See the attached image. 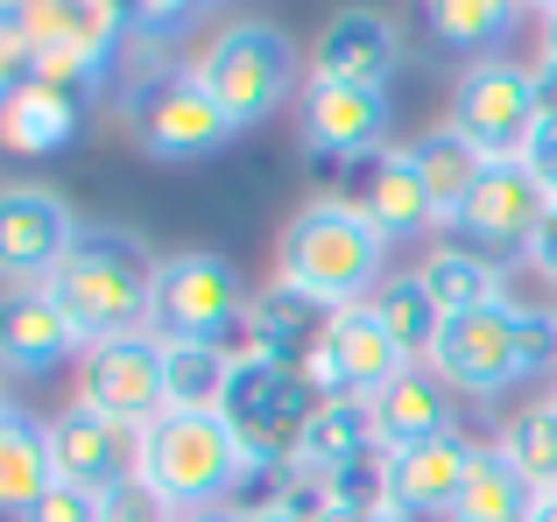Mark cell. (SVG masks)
Masks as SVG:
<instances>
[{
  "instance_id": "6da1fadb",
  "label": "cell",
  "mask_w": 557,
  "mask_h": 522,
  "mask_svg": "<svg viewBox=\"0 0 557 522\" xmlns=\"http://www.w3.org/2000/svg\"><path fill=\"white\" fill-rule=\"evenodd\" d=\"M388 283V240L374 234V220L354 198H318L283 226L275 248V289L297 303H311L318 318L360 311Z\"/></svg>"
},
{
  "instance_id": "7a4b0ae2",
  "label": "cell",
  "mask_w": 557,
  "mask_h": 522,
  "mask_svg": "<svg viewBox=\"0 0 557 522\" xmlns=\"http://www.w3.org/2000/svg\"><path fill=\"white\" fill-rule=\"evenodd\" d=\"M261 467L226 410H170L149 431H135V487L149 495L156 515L233 509V495Z\"/></svg>"
},
{
  "instance_id": "3957f363",
  "label": "cell",
  "mask_w": 557,
  "mask_h": 522,
  "mask_svg": "<svg viewBox=\"0 0 557 522\" xmlns=\"http://www.w3.org/2000/svg\"><path fill=\"white\" fill-rule=\"evenodd\" d=\"M156 261L135 234L121 226H85L78 248L57 261V275L42 283V297L57 303L78 346H107L127 332H149V303H156Z\"/></svg>"
},
{
  "instance_id": "277c9868",
  "label": "cell",
  "mask_w": 557,
  "mask_h": 522,
  "mask_svg": "<svg viewBox=\"0 0 557 522\" xmlns=\"http://www.w3.org/2000/svg\"><path fill=\"white\" fill-rule=\"evenodd\" d=\"M431 368L445 374L451 396H473V402H494L522 382H544V374L557 382V318L530 311L516 297L487 303V311H459L437 332Z\"/></svg>"
},
{
  "instance_id": "5b68a950",
  "label": "cell",
  "mask_w": 557,
  "mask_h": 522,
  "mask_svg": "<svg viewBox=\"0 0 557 522\" xmlns=\"http://www.w3.org/2000/svg\"><path fill=\"white\" fill-rule=\"evenodd\" d=\"M198 85L219 99L233 127H261L289 92H297V42L275 22H226L198 50Z\"/></svg>"
},
{
  "instance_id": "8992f818",
  "label": "cell",
  "mask_w": 557,
  "mask_h": 522,
  "mask_svg": "<svg viewBox=\"0 0 557 522\" xmlns=\"http://www.w3.org/2000/svg\"><path fill=\"white\" fill-rule=\"evenodd\" d=\"M318 410H325V388L311 382L304 360H269V353H240L233 360L226 417L247 438V452H255L261 473L283 467V459H297V445H304V431H311Z\"/></svg>"
},
{
  "instance_id": "52a82bcc",
  "label": "cell",
  "mask_w": 557,
  "mask_h": 522,
  "mask_svg": "<svg viewBox=\"0 0 557 522\" xmlns=\"http://www.w3.org/2000/svg\"><path fill=\"white\" fill-rule=\"evenodd\" d=\"M255 303H247V283L226 254H205V248H184V254H163L156 269V303H149V332L163 346H226L233 332H247Z\"/></svg>"
},
{
  "instance_id": "ba28073f",
  "label": "cell",
  "mask_w": 557,
  "mask_h": 522,
  "mask_svg": "<svg viewBox=\"0 0 557 522\" xmlns=\"http://www.w3.org/2000/svg\"><path fill=\"white\" fill-rule=\"evenodd\" d=\"M127 135L156 163H205L219 156L240 127L219 113V99L198 85V71H156L127 92Z\"/></svg>"
},
{
  "instance_id": "9c48e42d",
  "label": "cell",
  "mask_w": 557,
  "mask_h": 522,
  "mask_svg": "<svg viewBox=\"0 0 557 522\" xmlns=\"http://www.w3.org/2000/svg\"><path fill=\"white\" fill-rule=\"evenodd\" d=\"M445 121L459 127L487 163H508V156L530 149L536 121H544V85H536V71L516 64V57H480V64H466V78L451 85Z\"/></svg>"
},
{
  "instance_id": "30bf717a",
  "label": "cell",
  "mask_w": 557,
  "mask_h": 522,
  "mask_svg": "<svg viewBox=\"0 0 557 522\" xmlns=\"http://www.w3.org/2000/svg\"><path fill=\"white\" fill-rule=\"evenodd\" d=\"M78 402L127 431H149L170 417V374H163V339L156 332H127V339L85 346L78 353Z\"/></svg>"
},
{
  "instance_id": "8fae6325",
  "label": "cell",
  "mask_w": 557,
  "mask_h": 522,
  "mask_svg": "<svg viewBox=\"0 0 557 522\" xmlns=\"http://www.w3.org/2000/svg\"><path fill=\"white\" fill-rule=\"evenodd\" d=\"M304 368H311V382L325 388V396L374 402L381 388H388L403 368H417V360H409L403 346L388 339V325L374 318V303H360V311L318 318V325H311V353H304Z\"/></svg>"
},
{
  "instance_id": "7c38bea8",
  "label": "cell",
  "mask_w": 557,
  "mask_h": 522,
  "mask_svg": "<svg viewBox=\"0 0 557 522\" xmlns=\"http://www.w3.org/2000/svg\"><path fill=\"white\" fill-rule=\"evenodd\" d=\"M304 141L318 163H374L388 149V92L374 85H346V78H311L297 99Z\"/></svg>"
},
{
  "instance_id": "4fadbf2b",
  "label": "cell",
  "mask_w": 557,
  "mask_h": 522,
  "mask_svg": "<svg viewBox=\"0 0 557 522\" xmlns=\"http://www.w3.org/2000/svg\"><path fill=\"white\" fill-rule=\"evenodd\" d=\"M78 212L42 184H14L0 198V275L8 289H42L57 275V261L78 248Z\"/></svg>"
},
{
  "instance_id": "5bb4252c",
  "label": "cell",
  "mask_w": 557,
  "mask_h": 522,
  "mask_svg": "<svg viewBox=\"0 0 557 522\" xmlns=\"http://www.w3.org/2000/svg\"><path fill=\"white\" fill-rule=\"evenodd\" d=\"M480 445H466L459 431L431 445H409V452H381V515L395 522H417V515H445L451 522V501L466 487V467H473Z\"/></svg>"
},
{
  "instance_id": "9a60e30c",
  "label": "cell",
  "mask_w": 557,
  "mask_h": 522,
  "mask_svg": "<svg viewBox=\"0 0 557 522\" xmlns=\"http://www.w3.org/2000/svg\"><path fill=\"white\" fill-rule=\"evenodd\" d=\"M50 452H57V481L85 487V495H127L135 487V431L113 424V417L85 410V402H71V410L50 417Z\"/></svg>"
},
{
  "instance_id": "2e32d148",
  "label": "cell",
  "mask_w": 557,
  "mask_h": 522,
  "mask_svg": "<svg viewBox=\"0 0 557 522\" xmlns=\"http://www.w3.org/2000/svg\"><path fill=\"white\" fill-rule=\"evenodd\" d=\"M544 212H550L544 184L522 170V156H508V163H487V177L473 184V198H466V212L451 220V234L480 240V248H522L530 254Z\"/></svg>"
},
{
  "instance_id": "e0dca14e",
  "label": "cell",
  "mask_w": 557,
  "mask_h": 522,
  "mask_svg": "<svg viewBox=\"0 0 557 522\" xmlns=\"http://www.w3.org/2000/svg\"><path fill=\"white\" fill-rule=\"evenodd\" d=\"M360 212L374 220V234L388 240H423L437 226V206H431V184H423V170H417V149L409 141H388V149L368 163V184H360V198H354Z\"/></svg>"
},
{
  "instance_id": "ac0fdd59",
  "label": "cell",
  "mask_w": 557,
  "mask_h": 522,
  "mask_svg": "<svg viewBox=\"0 0 557 522\" xmlns=\"http://www.w3.org/2000/svg\"><path fill=\"white\" fill-rule=\"evenodd\" d=\"M403 64V42L374 8H339L311 42V78H346V85H388Z\"/></svg>"
},
{
  "instance_id": "d6986e66",
  "label": "cell",
  "mask_w": 557,
  "mask_h": 522,
  "mask_svg": "<svg viewBox=\"0 0 557 522\" xmlns=\"http://www.w3.org/2000/svg\"><path fill=\"white\" fill-rule=\"evenodd\" d=\"M368 410H374L381 452H409V445H431V438H445V431H459L451 424V388H445V374H437L431 360L403 368Z\"/></svg>"
},
{
  "instance_id": "ffe728a7",
  "label": "cell",
  "mask_w": 557,
  "mask_h": 522,
  "mask_svg": "<svg viewBox=\"0 0 557 522\" xmlns=\"http://www.w3.org/2000/svg\"><path fill=\"white\" fill-rule=\"evenodd\" d=\"M368 459H381L374 410L354 402V396H325V410L311 417V431H304L289 473H304V481H346V473H360Z\"/></svg>"
},
{
  "instance_id": "44dd1931",
  "label": "cell",
  "mask_w": 557,
  "mask_h": 522,
  "mask_svg": "<svg viewBox=\"0 0 557 522\" xmlns=\"http://www.w3.org/2000/svg\"><path fill=\"white\" fill-rule=\"evenodd\" d=\"M78 92L50 78H14L8 99H0V141L14 156H57L78 141Z\"/></svg>"
},
{
  "instance_id": "7402d4cb",
  "label": "cell",
  "mask_w": 557,
  "mask_h": 522,
  "mask_svg": "<svg viewBox=\"0 0 557 522\" xmlns=\"http://www.w3.org/2000/svg\"><path fill=\"white\" fill-rule=\"evenodd\" d=\"M78 353H85L78 332L57 318V303L42 289H8V303H0V360L14 374H50Z\"/></svg>"
},
{
  "instance_id": "603a6c76",
  "label": "cell",
  "mask_w": 557,
  "mask_h": 522,
  "mask_svg": "<svg viewBox=\"0 0 557 522\" xmlns=\"http://www.w3.org/2000/svg\"><path fill=\"white\" fill-rule=\"evenodd\" d=\"M57 487V452H50V424L8 402L0 410V509L14 522H28L42 509V495Z\"/></svg>"
},
{
  "instance_id": "cb8c5ba5",
  "label": "cell",
  "mask_w": 557,
  "mask_h": 522,
  "mask_svg": "<svg viewBox=\"0 0 557 522\" xmlns=\"http://www.w3.org/2000/svg\"><path fill=\"white\" fill-rule=\"evenodd\" d=\"M409 275L423 283V297H431L445 318H459V311H487V303H502V297H508V289H502V269H494L487 254L459 248V240L431 248Z\"/></svg>"
},
{
  "instance_id": "d4e9b609",
  "label": "cell",
  "mask_w": 557,
  "mask_h": 522,
  "mask_svg": "<svg viewBox=\"0 0 557 522\" xmlns=\"http://www.w3.org/2000/svg\"><path fill=\"white\" fill-rule=\"evenodd\" d=\"M409 149H417V170H423V184H431L437 226H451V220L466 212V198H473V184L487 177V156H480L451 121H445V127H431L423 141H409Z\"/></svg>"
},
{
  "instance_id": "484cf974",
  "label": "cell",
  "mask_w": 557,
  "mask_h": 522,
  "mask_svg": "<svg viewBox=\"0 0 557 522\" xmlns=\"http://www.w3.org/2000/svg\"><path fill=\"white\" fill-rule=\"evenodd\" d=\"M530 509H536V487L508 467L502 445H480L459 501H451V522H530Z\"/></svg>"
},
{
  "instance_id": "4316f807",
  "label": "cell",
  "mask_w": 557,
  "mask_h": 522,
  "mask_svg": "<svg viewBox=\"0 0 557 522\" xmlns=\"http://www.w3.org/2000/svg\"><path fill=\"white\" fill-rule=\"evenodd\" d=\"M423 8V28H431L445 50H459V57H494V42L508 36V22H516V8L522 0H417Z\"/></svg>"
},
{
  "instance_id": "83f0119b",
  "label": "cell",
  "mask_w": 557,
  "mask_h": 522,
  "mask_svg": "<svg viewBox=\"0 0 557 522\" xmlns=\"http://www.w3.org/2000/svg\"><path fill=\"white\" fill-rule=\"evenodd\" d=\"M233 346H163V374H170V410H226L233 396Z\"/></svg>"
},
{
  "instance_id": "f1b7e54d",
  "label": "cell",
  "mask_w": 557,
  "mask_h": 522,
  "mask_svg": "<svg viewBox=\"0 0 557 522\" xmlns=\"http://www.w3.org/2000/svg\"><path fill=\"white\" fill-rule=\"evenodd\" d=\"M374 318L388 325V339L403 346L409 360H431L437 332H445V311L423 297L417 275H388V283H381V297H374Z\"/></svg>"
},
{
  "instance_id": "f546056e",
  "label": "cell",
  "mask_w": 557,
  "mask_h": 522,
  "mask_svg": "<svg viewBox=\"0 0 557 522\" xmlns=\"http://www.w3.org/2000/svg\"><path fill=\"white\" fill-rule=\"evenodd\" d=\"M502 452H508V467L522 473V481L544 495V487H557V410L550 402H536V410H522L516 424L502 431Z\"/></svg>"
},
{
  "instance_id": "4dcf8cb0",
  "label": "cell",
  "mask_w": 557,
  "mask_h": 522,
  "mask_svg": "<svg viewBox=\"0 0 557 522\" xmlns=\"http://www.w3.org/2000/svg\"><path fill=\"white\" fill-rule=\"evenodd\" d=\"M205 0H121V22L135 28V36H177V28L190 22V14H198Z\"/></svg>"
},
{
  "instance_id": "1f68e13d",
  "label": "cell",
  "mask_w": 557,
  "mask_h": 522,
  "mask_svg": "<svg viewBox=\"0 0 557 522\" xmlns=\"http://www.w3.org/2000/svg\"><path fill=\"white\" fill-rule=\"evenodd\" d=\"M28 522H113V501L107 495H85V487H71V481H57Z\"/></svg>"
},
{
  "instance_id": "d6a6232c",
  "label": "cell",
  "mask_w": 557,
  "mask_h": 522,
  "mask_svg": "<svg viewBox=\"0 0 557 522\" xmlns=\"http://www.w3.org/2000/svg\"><path fill=\"white\" fill-rule=\"evenodd\" d=\"M522 170H530L536 184H544V198L557 206V113H544L530 135V149H522Z\"/></svg>"
},
{
  "instance_id": "836d02e7",
  "label": "cell",
  "mask_w": 557,
  "mask_h": 522,
  "mask_svg": "<svg viewBox=\"0 0 557 522\" xmlns=\"http://www.w3.org/2000/svg\"><path fill=\"white\" fill-rule=\"evenodd\" d=\"M530 269L557 289V206L544 212V226H536V240H530Z\"/></svg>"
},
{
  "instance_id": "e575fe53",
  "label": "cell",
  "mask_w": 557,
  "mask_h": 522,
  "mask_svg": "<svg viewBox=\"0 0 557 522\" xmlns=\"http://www.w3.org/2000/svg\"><path fill=\"white\" fill-rule=\"evenodd\" d=\"M163 522H240V509H190V515H163Z\"/></svg>"
},
{
  "instance_id": "d590c367",
  "label": "cell",
  "mask_w": 557,
  "mask_h": 522,
  "mask_svg": "<svg viewBox=\"0 0 557 522\" xmlns=\"http://www.w3.org/2000/svg\"><path fill=\"white\" fill-rule=\"evenodd\" d=\"M536 85H544V113H557V64H536Z\"/></svg>"
},
{
  "instance_id": "8d00e7d4",
  "label": "cell",
  "mask_w": 557,
  "mask_h": 522,
  "mask_svg": "<svg viewBox=\"0 0 557 522\" xmlns=\"http://www.w3.org/2000/svg\"><path fill=\"white\" fill-rule=\"evenodd\" d=\"M536 36H544V64H557V14H544V22H536Z\"/></svg>"
},
{
  "instance_id": "74e56055",
  "label": "cell",
  "mask_w": 557,
  "mask_h": 522,
  "mask_svg": "<svg viewBox=\"0 0 557 522\" xmlns=\"http://www.w3.org/2000/svg\"><path fill=\"white\" fill-rule=\"evenodd\" d=\"M530 522H557V487H544V495H536V509H530Z\"/></svg>"
},
{
  "instance_id": "f35d334b",
  "label": "cell",
  "mask_w": 557,
  "mask_h": 522,
  "mask_svg": "<svg viewBox=\"0 0 557 522\" xmlns=\"http://www.w3.org/2000/svg\"><path fill=\"white\" fill-rule=\"evenodd\" d=\"M522 8H536V22H544V14H557V0H522Z\"/></svg>"
},
{
  "instance_id": "ab89813d",
  "label": "cell",
  "mask_w": 557,
  "mask_h": 522,
  "mask_svg": "<svg viewBox=\"0 0 557 522\" xmlns=\"http://www.w3.org/2000/svg\"><path fill=\"white\" fill-rule=\"evenodd\" d=\"M339 522H395V515H339Z\"/></svg>"
},
{
  "instance_id": "60d3db41",
  "label": "cell",
  "mask_w": 557,
  "mask_h": 522,
  "mask_svg": "<svg viewBox=\"0 0 557 522\" xmlns=\"http://www.w3.org/2000/svg\"><path fill=\"white\" fill-rule=\"evenodd\" d=\"M544 402H550V410H557V382H550V396H544Z\"/></svg>"
},
{
  "instance_id": "b9f144b4",
  "label": "cell",
  "mask_w": 557,
  "mask_h": 522,
  "mask_svg": "<svg viewBox=\"0 0 557 522\" xmlns=\"http://www.w3.org/2000/svg\"><path fill=\"white\" fill-rule=\"evenodd\" d=\"M550 318H557V311H550Z\"/></svg>"
}]
</instances>
